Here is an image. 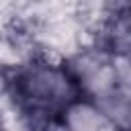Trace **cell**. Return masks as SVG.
<instances>
[{"label": "cell", "mask_w": 131, "mask_h": 131, "mask_svg": "<svg viewBox=\"0 0 131 131\" xmlns=\"http://www.w3.org/2000/svg\"><path fill=\"white\" fill-rule=\"evenodd\" d=\"M76 94L74 80L55 68H35L25 72L16 82V96L31 111L68 108Z\"/></svg>", "instance_id": "1"}, {"label": "cell", "mask_w": 131, "mask_h": 131, "mask_svg": "<svg viewBox=\"0 0 131 131\" xmlns=\"http://www.w3.org/2000/svg\"><path fill=\"white\" fill-rule=\"evenodd\" d=\"M108 39H111L113 51H117L125 57H131V10L121 12L115 18Z\"/></svg>", "instance_id": "2"}]
</instances>
